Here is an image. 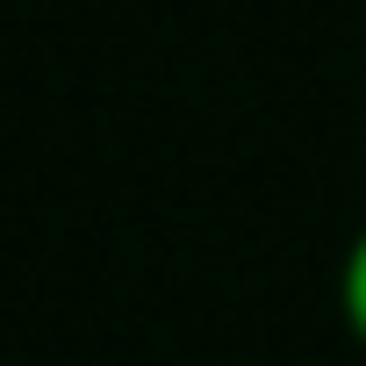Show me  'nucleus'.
Segmentation results:
<instances>
[{
    "mask_svg": "<svg viewBox=\"0 0 366 366\" xmlns=\"http://www.w3.org/2000/svg\"><path fill=\"white\" fill-rule=\"evenodd\" d=\"M337 316H345V330L366 345V230L352 237V252H345V266H337Z\"/></svg>",
    "mask_w": 366,
    "mask_h": 366,
    "instance_id": "1",
    "label": "nucleus"
}]
</instances>
